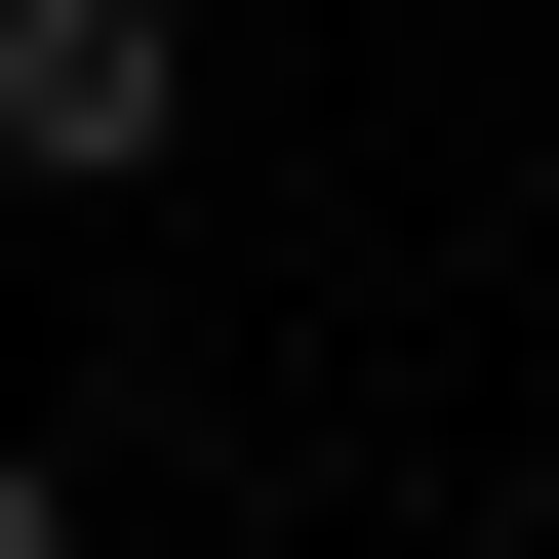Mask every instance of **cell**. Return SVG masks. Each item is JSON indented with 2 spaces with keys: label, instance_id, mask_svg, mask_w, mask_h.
Returning a JSON list of instances; mask_svg holds the SVG:
<instances>
[{
  "label": "cell",
  "instance_id": "obj_1",
  "mask_svg": "<svg viewBox=\"0 0 559 559\" xmlns=\"http://www.w3.org/2000/svg\"><path fill=\"white\" fill-rule=\"evenodd\" d=\"M200 120V0H0V200H160Z\"/></svg>",
  "mask_w": 559,
  "mask_h": 559
},
{
  "label": "cell",
  "instance_id": "obj_2",
  "mask_svg": "<svg viewBox=\"0 0 559 559\" xmlns=\"http://www.w3.org/2000/svg\"><path fill=\"white\" fill-rule=\"evenodd\" d=\"M0 559H81V479H40V440H0Z\"/></svg>",
  "mask_w": 559,
  "mask_h": 559
}]
</instances>
